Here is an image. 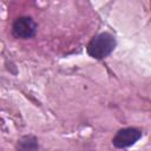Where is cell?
Wrapping results in <instances>:
<instances>
[{
	"label": "cell",
	"instance_id": "3",
	"mask_svg": "<svg viewBox=\"0 0 151 151\" xmlns=\"http://www.w3.org/2000/svg\"><path fill=\"white\" fill-rule=\"evenodd\" d=\"M142 137V131L134 127H125L119 130L112 139V144L118 149H125L133 145Z\"/></svg>",
	"mask_w": 151,
	"mask_h": 151
},
{
	"label": "cell",
	"instance_id": "1",
	"mask_svg": "<svg viewBox=\"0 0 151 151\" xmlns=\"http://www.w3.org/2000/svg\"><path fill=\"white\" fill-rule=\"evenodd\" d=\"M116 47V39L112 34L104 32L94 38L87 45V53L94 59H103L107 57Z\"/></svg>",
	"mask_w": 151,
	"mask_h": 151
},
{
	"label": "cell",
	"instance_id": "4",
	"mask_svg": "<svg viewBox=\"0 0 151 151\" xmlns=\"http://www.w3.org/2000/svg\"><path fill=\"white\" fill-rule=\"evenodd\" d=\"M38 140L34 136H24L18 140L17 151H37Z\"/></svg>",
	"mask_w": 151,
	"mask_h": 151
},
{
	"label": "cell",
	"instance_id": "2",
	"mask_svg": "<svg viewBox=\"0 0 151 151\" xmlns=\"http://www.w3.org/2000/svg\"><path fill=\"white\" fill-rule=\"evenodd\" d=\"M37 28V24L32 18L20 17L13 22L12 33L18 39H29L34 37Z\"/></svg>",
	"mask_w": 151,
	"mask_h": 151
}]
</instances>
